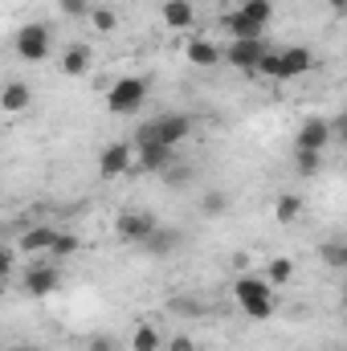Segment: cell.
<instances>
[{
	"instance_id": "obj_14",
	"label": "cell",
	"mask_w": 347,
	"mask_h": 351,
	"mask_svg": "<svg viewBox=\"0 0 347 351\" xmlns=\"http://www.w3.org/2000/svg\"><path fill=\"white\" fill-rule=\"evenodd\" d=\"M90 66H94V49H90L86 41L66 45V53H62V74L66 78H86Z\"/></svg>"
},
{
	"instance_id": "obj_25",
	"label": "cell",
	"mask_w": 347,
	"mask_h": 351,
	"mask_svg": "<svg viewBox=\"0 0 347 351\" xmlns=\"http://www.w3.org/2000/svg\"><path fill=\"white\" fill-rule=\"evenodd\" d=\"M323 262H327V269H344L347 265V245L344 241H323Z\"/></svg>"
},
{
	"instance_id": "obj_26",
	"label": "cell",
	"mask_w": 347,
	"mask_h": 351,
	"mask_svg": "<svg viewBox=\"0 0 347 351\" xmlns=\"http://www.w3.org/2000/svg\"><path fill=\"white\" fill-rule=\"evenodd\" d=\"M200 213H204V217H225V213H229V196H225V192H208V196L200 200Z\"/></svg>"
},
{
	"instance_id": "obj_8",
	"label": "cell",
	"mask_w": 347,
	"mask_h": 351,
	"mask_svg": "<svg viewBox=\"0 0 347 351\" xmlns=\"http://www.w3.org/2000/svg\"><path fill=\"white\" fill-rule=\"evenodd\" d=\"M311 70H315V53H311L307 45H282V49H278V70H274L278 82L307 78Z\"/></svg>"
},
{
	"instance_id": "obj_12",
	"label": "cell",
	"mask_w": 347,
	"mask_h": 351,
	"mask_svg": "<svg viewBox=\"0 0 347 351\" xmlns=\"http://www.w3.org/2000/svg\"><path fill=\"white\" fill-rule=\"evenodd\" d=\"M184 58L196 66V70H217L221 66V45L213 37H188L184 41Z\"/></svg>"
},
{
	"instance_id": "obj_19",
	"label": "cell",
	"mask_w": 347,
	"mask_h": 351,
	"mask_svg": "<svg viewBox=\"0 0 347 351\" xmlns=\"http://www.w3.org/2000/svg\"><path fill=\"white\" fill-rule=\"evenodd\" d=\"M160 348H164V335H160L156 323H139L131 331V351H160Z\"/></svg>"
},
{
	"instance_id": "obj_6",
	"label": "cell",
	"mask_w": 347,
	"mask_h": 351,
	"mask_svg": "<svg viewBox=\"0 0 347 351\" xmlns=\"http://www.w3.org/2000/svg\"><path fill=\"white\" fill-rule=\"evenodd\" d=\"M156 229H160V221H156V213H147V208H123V213L115 217V237H119L123 245H143Z\"/></svg>"
},
{
	"instance_id": "obj_23",
	"label": "cell",
	"mask_w": 347,
	"mask_h": 351,
	"mask_svg": "<svg viewBox=\"0 0 347 351\" xmlns=\"http://www.w3.org/2000/svg\"><path fill=\"white\" fill-rule=\"evenodd\" d=\"M294 168H298V176L315 180L323 172V152H294Z\"/></svg>"
},
{
	"instance_id": "obj_7",
	"label": "cell",
	"mask_w": 347,
	"mask_h": 351,
	"mask_svg": "<svg viewBox=\"0 0 347 351\" xmlns=\"http://www.w3.org/2000/svg\"><path fill=\"white\" fill-rule=\"evenodd\" d=\"M21 286H25V294L29 298H53L58 290H62V274H58V262H37L25 269V278H21Z\"/></svg>"
},
{
	"instance_id": "obj_33",
	"label": "cell",
	"mask_w": 347,
	"mask_h": 351,
	"mask_svg": "<svg viewBox=\"0 0 347 351\" xmlns=\"http://www.w3.org/2000/svg\"><path fill=\"white\" fill-rule=\"evenodd\" d=\"M12 351H41V348H33V343H21V348H12Z\"/></svg>"
},
{
	"instance_id": "obj_11",
	"label": "cell",
	"mask_w": 347,
	"mask_h": 351,
	"mask_svg": "<svg viewBox=\"0 0 347 351\" xmlns=\"http://www.w3.org/2000/svg\"><path fill=\"white\" fill-rule=\"evenodd\" d=\"M265 49H270L265 37H261V41H229V45L221 49V62H229V66L241 70V74H254V70H258V58Z\"/></svg>"
},
{
	"instance_id": "obj_13",
	"label": "cell",
	"mask_w": 347,
	"mask_h": 351,
	"mask_svg": "<svg viewBox=\"0 0 347 351\" xmlns=\"http://www.w3.org/2000/svg\"><path fill=\"white\" fill-rule=\"evenodd\" d=\"M29 106H33V86L25 78H12L0 86V110L4 114H25Z\"/></svg>"
},
{
	"instance_id": "obj_31",
	"label": "cell",
	"mask_w": 347,
	"mask_h": 351,
	"mask_svg": "<svg viewBox=\"0 0 347 351\" xmlns=\"http://www.w3.org/2000/svg\"><path fill=\"white\" fill-rule=\"evenodd\" d=\"M12 262H16V258H12V250H4V245H0V278H12Z\"/></svg>"
},
{
	"instance_id": "obj_17",
	"label": "cell",
	"mask_w": 347,
	"mask_h": 351,
	"mask_svg": "<svg viewBox=\"0 0 347 351\" xmlns=\"http://www.w3.org/2000/svg\"><path fill=\"white\" fill-rule=\"evenodd\" d=\"M168 160H172V152L168 147H156V143H135V164L143 168V172H164L168 168Z\"/></svg>"
},
{
	"instance_id": "obj_30",
	"label": "cell",
	"mask_w": 347,
	"mask_h": 351,
	"mask_svg": "<svg viewBox=\"0 0 347 351\" xmlns=\"http://www.w3.org/2000/svg\"><path fill=\"white\" fill-rule=\"evenodd\" d=\"M168 351H196V339H188V335H172V339H168Z\"/></svg>"
},
{
	"instance_id": "obj_32",
	"label": "cell",
	"mask_w": 347,
	"mask_h": 351,
	"mask_svg": "<svg viewBox=\"0 0 347 351\" xmlns=\"http://www.w3.org/2000/svg\"><path fill=\"white\" fill-rule=\"evenodd\" d=\"M327 4H331V16H344L347 12V0H327Z\"/></svg>"
},
{
	"instance_id": "obj_10",
	"label": "cell",
	"mask_w": 347,
	"mask_h": 351,
	"mask_svg": "<svg viewBox=\"0 0 347 351\" xmlns=\"http://www.w3.org/2000/svg\"><path fill=\"white\" fill-rule=\"evenodd\" d=\"M135 168V143H106L98 156V176L102 180H119Z\"/></svg>"
},
{
	"instance_id": "obj_28",
	"label": "cell",
	"mask_w": 347,
	"mask_h": 351,
	"mask_svg": "<svg viewBox=\"0 0 347 351\" xmlns=\"http://www.w3.org/2000/svg\"><path fill=\"white\" fill-rule=\"evenodd\" d=\"M274 70H278V49H265L258 58V70L254 74H261V78H274Z\"/></svg>"
},
{
	"instance_id": "obj_18",
	"label": "cell",
	"mask_w": 347,
	"mask_h": 351,
	"mask_svg": "<svg viewBox=\"0 0 347 351\" xmlns=\"http://www.w3.org/2000/svg\"><path fill=\"white\" fill-rule=\"evenodd\" d=\"M302 217V196L298 192H282L278 200H274V221L278 225H294Z\"/></svg>"
},
{
	"instance_id": "obj_1",
	"label": "cell",
	"mask_w": 347,
	"mask_h": 351,
	"mask_svg": "<svg viewBox=\"0 0 347 351\" xmlns=\"http://www.w3.org/2000/svg\"><path fill=\"white\" fill-rule=\"evenodd\" d=\"M233 302H237L241 315L254 319V323L274 319V311H278V302H274V286H270L261 274H241V278L233 282Z\"/></svg>"
},
{
	"instance_id": "obj_20",
	"label": "cell",
	"mask_w": 347,
	"mask_h": 351,
	"mask_svg": "<svg viewBox=\"0 0 347 351\" xmlns=\"http://www.w3.org/2000/svg\"><path fill=\"white\" fill-rule=\"evenodd\" d=\"M86 21H90V29H94V33H102V37L119 29V12H115L110 4H90Z\"/></svg>"
},
{
	"instance_id": "obj_4",
	"label": "cell",
	"mask_w": 347,
	"mask_h": 351,
	"mask_svg": "<svg viewBox=\"0 0 347 351\" xmlns=\"http://www.w3.org/2000/svg\"><path fill=\"white\" fill-rule=\"evenodd\" d=\"M12 49H16V58L29 62V66L45 62V58L53 53V33H49V25H45V21H29V25H21L16 37H12Z\"/></svg>"
},
{
	"instance_id": "obj_5",
	"label": "cell",
	"mask_w": 347,
	"mask_h": 351,
	"mask_svg": "<svg viewBox=\"0 0 347 351\" xmlns=\"http://www.w3.org/2000/svg\"><path fill=\"white\" fill-rule=\"evenodd\" d=\"M143 102H147V78H139V74H123L106 90L110 114H135V110H143Z\"/></svg>"
},
{
	"instance_id": "obj_34",
	"label": "cell",
	"mask_w": 347,
	"mask_h": 351,
	"mask_svg": "<svg viewBox=\"0 0 347 351\" xmlns=\"http://www.w3.org/2000/svg\"><path fill=\"white\" fill-rule=\"evenodd\" d=\"M4 282H8V278H0V294H4Z\"/></svg>"
},
{
	"instance_id": "obj_15",
	"label": "cell",
	"mask_w": 347,
	"mask_h": 351,
	"mask_svg": "<svg viewBox=\"0 0 347 351\" xmlns=\"http://www.w3.org/2000/svg\"><path fill=\"white\" fill-rule=\"evenodd\" d=\"M53 237H58V229L53 225H33V229H25L21 233V241H16V250L21 254H49V245H53Z\"/></svg>"
},
{
	"instance_id": "obj_22",
	"label": "cell",
	"mask_w": 347,
	"mask_h": 351,
	"mask_svg": "<svg viewBox=\"0 0 347 351\" xmlns=\"http://www.w3.org/2000/svg\"><path fill=\"white\" fill-rule=\"evenodd\" d=\"M265 282H270V286L294 282V262H290V258H270V262H265Z\"/></svg>"
},
{
	"instance_id": "obj_27",
	"label": "cell",
	"mask_w": 347,
	"mask_h": 351,
	"mask_svg": "<svg viewBox=\"0 0 347 351\" xmlns=\"http://www.w3.org/2000/svg\"><path fill=\"white\" fill-rule=\"evenodd\" d=\"M58 12H66L70 21H82L90 12V0H58Z\"/></svg>"
},
{
	"instance_id": "obj_3",
	"label": "cell",
	"mask_w": 347,
	"mask_h": 351,
	"mask_svg": "<svg viewBox=\"0 0 347 351\" xmlns=\"http://www.w3.org/2000/svg\"><path fill=\"white\" fill-rule=\"evenodd\" d=\"M192 139V119L188 114H160V119H152V123H143L139 131H135V143H156V147H168L176 152L180 143H188Z\"/></svg>"
},
{
	"instance_id": "obj_24",
	"label": "cell",
	"mask_w": 347,
	"mask_h": 351,
	"mask_svg": "<svg viewBox=\"0 0 347 351\" xmlns=\"http://www.w3.org/2000/svg\"><path fill=\"white\" fill-rule=\"evenodd\" d=\"M176 241H180L176 233H168V229H156V233H152L143 245H147L152 254H160V258H164V254H172V250H176Z\"/></svg>"
},
{
	"instance_id": "obj_2",
	"label": "cell",
	"mask_w": 347,
	"mask_h": 351,
	"mask_svg": "<svg viewBox=\"0 0 347 351\" xmlns=\"http://www.w3.org/2000/svg\"><path fill=\"white\" fill-rule=\"evenodd\" d=\"M270 21H274V4L270 0H241L221 25L229 29L233 41H261V33H265Z\"/></svg>"
},
{
	"instance_id": "obj_29",
	"label": "cell",
	"mask_w": 347,
	"mask_h": 351,
	"mask_svg": "<svg viewBox=\"0 0 347 351\" xmlns=\"http://www.w3.org/2000/svg\"><path fill=\"white\" fill-rule=\"evenodd\" d=\"M86 351H115V339H110V335H90Z\"/></svg>"
},
{
	"instance_id": "obj_16",
	"label": "cell",
	"mask_w": 347,
	"mask_h": 351,
	"mask_svg": "<svg viewBox=\"0 0 347 351\" xmlns=\"http://www.w3.org/2000/svg\"><path fill=\"white\" fill-rule=\"evenodd\" d=\"M160 16H164L168 29L184 33V29H192V21H196V4H192V0H164Z\"/></svg>"
},
{
	"instance_id": "obj_9",
	"label": "cell",
	"mask_w": 347,
	"mask_h": 351,
	"mask_svg": "<svg viewBox=\"0 0 347 351\" xmlns=\"http://www.w3.org/2000/svg\"><path fill=\"white\" fill-rule=\"evenodd\" d=\"M331 143H335V135H331V119H323V114L302 119V127L294 131V152H327Z\"/></svg>"
},
{
	"instance_id": "obj_21",
	"label": "cell",
	"mask_w": 347,
	"mask_h": 351,
	"mask_svg": "<svg viewBox=\"0 0 347 351\" xmlns=\"http://www.w3.org/2000/svg\"><path fill=\"white\" fill-rule=\"evenodd\" d=\"M82 250V241L74 237V233H66V229H58V237H53V245H49V262H62V258H74Z\"/></svg>"
}]
</instances>
